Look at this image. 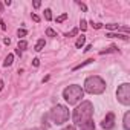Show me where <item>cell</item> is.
I'll list each match as a JSON object with an SVG mask.
<instances>
[{"label":"cell","mask_w":130,"mask_h":130,"mask_svg":"<svg viewBox=\"0 0 130 130\" xmlns=\"http://www.w3.org/2000/svg\"><path fill=\"white\" fill-rule=\"evenodd\" d=\"M84 92L90 93V95H100L106 90V81L98 77V75H92V77H87L86 81H84V87H83Z\"/></svg>","instance_id":"2"},{"label":"cell","mask_w":130,"mask_h":130,"mask_svg":"<svg viewBox=\"0 0 130 130\" xmlns=\"http://www.w3.org/2000/svg\"><path fill=\"white\" fill-rule=\"evenodd\" d=\"M84 43H86V37H84V35H80V37L77 38V41H75V47L81 49V47L84 46Z\"/></svg>","instance_id":"9"},{"label":"cell","mask_w":130,"mask_h":130,"mask_svg":"<svg viewBox=\"0 0 130 130\" xmlns=\"http://www.w3.org/2000/svg\"><path fill=\"white\" fill-rule=\"evenodd\" d=\"M32 20H34V22H40V17L35 15V14H32Z\"/></svg>","instance_id":"26"},{"label":"cell","mask_w":130,"mask_h":130,"mask_svg":"<svg viewBox=\"0 0 130 130\" xmlns=\"http://www.w3.org/2000/svg\"><path fill=\"white\" fill-rule=\"evenodd\" d=\"M61 130H77L74 125H68V127H64V128H61Z\"/></svg>","instance_id":"25"},{"label":"cell","mask_w":130,"mask_h":130,"mask_svg":"<svg viewBox=\"0 0 130 130\" xmlns=\"http://www.w3.org/2000/svg\"><path fill=\"white\" fill-rule=\"evenodd\" d=\"M77 34H78V29L75 28V29H72L71 32H68V34H66V37H74V35H77Z\"/></svg>","instance_id":"21"},{"label":"cell","mask_w":130,"mask_h":130,"mask_svg":"<svg viewBox=\"0 0 130 130\" xmlns=\"http://www.w3.org/2000/svg\"><path fill=\"white\" fill-rule=\"evenodd\" d=\"M3 87H5V84H3V80H0V90H3Z\"/></svg>","instance_id":"29"},{"label":"cell","mask_w":130,"mask_h":130,"mask_svg":"<svg viewBox=\"0 0 130 130\" xmlns=\"http://www.w3.org/2000/svg\"><path fill=\"white\" fill-rule=\"evenodd\" d=\"M92 116H93V104L90 101H81V104H78L72 113V119L77 127H81L86 122L92 121Z\"/></svg>","instance_id":"1"},{"label":"cell","mask_w":130,"mask_h":130,"mask_svg":"<svg viewBox=\"0 0 130 130\" xmlns=\"http://www.w3.org/2000/svg\"><path fill=\"white\" fill-rule=\"evenodd\" d=\"M26 34H28L26 29H19V31H17V35H19V37H25Z\"/></svg>","instance_id":"20"},{"label":"cell","mask_w":130,"mask_h":130,"mask_svg":"<svg viewBox=\"0 0 130 130\" xmlns=\"http://www.w3.org/2000/svg\"><path fill=\"white\" fill-rule=\"evenodd\" d=\"M122 127H124V130H130V112H128V110L124 113V118H122Z\"/></svg>","instance_id":"7"},{"label":"cell","mask_w":130,"mask_h":130,"mask_svg":"<svg viewBox=\"0 0 130 130\" xmlns=\"http://www.w3.org/2000/svg\"><path fill=\"white\" fill-rule=\"evenodd\" d=\"M116 98L121 104L128 106L130 104V84L128 83H122L118 90H116Z\"/></svg>","instance_id":"5"},{"label":"cell","mask_w":130,"mask_h":130,"mask_svg":"<svg viewBox=\"0 0 130 130\" xmlns=\"http://www.w3.org/2000/svg\"><path fill=\"white\" fill-rule=\"evenodd\" d=\"M31 130H44V128H41V127H35V128H31Z\"/></svg>","instance_id":"32"},{"label":"cell","mask_w":130,"mask_h":130,"mask_svg":"<svg viewBox=\"0 0 130 130\" xmlns=\"http://www.w3.org/2000/svg\"><path fill=\"white\" fill-rule=\"evenodd\" d=\"M106 37H118V38H121V40H124V41H128V35L127 34H112V32H109Z\"/></svg>","instance_id":"8"},{"label":"cell","mask_w":130,"mask_h":130,"mask_svg":"<svg viewBox=\"0 0 130 130\" xmlns=\"http://www.w3.org/2000/svg\"><path fill=\"white\" fill-rule=\"evenodd\" d=\"M44 44H46V41H44V38H40V40L37 41V44H35V51H37V52H40V51H43V47H44Z\"/></svg>","instance_id":"12"},{"label":"cell","mask_w":130,"mask_h":130,"mask_svg":"<svg viewBox=\"0 0 130 130\" xmlns=\"http://www.w3.org/2000/svg\"><path fill=\"white\" fill-rule=\"evenodd\" d=\"M0 25H2V29H3V31L6 29V25H5V22H3V20H0Z\"/></svg>","instance_id":"27"},{"label":"cell","mask_w":130,"mask_h":130,"mask_svg":"<svg viewBox=\"0 0 130 130\" xmlns=\"http://www.w3.org/2000/svg\"><path fill=\"white\" fill-rule=\"evenodd\" d=\"M101 127L106 128V130H112V128L115 127V115H113L112 112H109V113L106 115V118H104L103 122H101Z\"/></svg>","instance_id":"6"},{"label":"cell","mask_w":130,"mask_h":130,"mask_svg":"<svg viewBox=\"0 0 130 130\" xmlns=\"http://www.w3.org/2000/svg\"><path fill=\"white\" fill-rule=\"evenodd\" d=\"M92 61H93L92 58H89V60H86V61H83L81 64H78V66H75V68H74V71H78V69H81V68H84V66H87V64H90Z\"/></svg>","instance_id":"14"},{"label":"cell","mask_w":130,"mask_h":130,"mask_svg":"<svg viewBox=\"0 0 130 130\" xmlns=\"http://www.w3.org/2000/svg\"><path fill=\"white\" fill-rule=\"evenodd\" d=\"M80 130H95V122H93V119L89 121V122H86L84 125H81Z\"/></svg>","instance_id":"10"},{"label":"cell","mask_w":130,"mask_h":130,"mask_svg":"<svg viewBox=\"0 0 130 130\" xmlns=\"http://www.w3.org/2000/svg\"><path fill=\"white\" fill-rule=\"evenodd\" d=\"M26 47H28V41H25V40H20V41H19V44H17V49H19L20 52H23Z\"/></svg>","instance_id":"13"},{"label":"cell","mask_w":130,"mask_h":130,"mask_svg":"<svg viewBox=\"0 0 130 130\" xmlns=\"http://www.w3.org/2000/svg\"><path fill=\"white\" fill-rule=\"evenodd\" d=\"M40 6H41L40 2H34V8H40Z\"/></svg>","instance_id":"28"},{"label":"cell","mask_w":130,"mask_h":130,"mask_svg":"<svg viewBox=\"0 0 130 130\" xmlns=\"http://www.w3.org/2000/svg\"><path fill=\"white\" fill-rule=\"evenodd\" d=\"M44 19L49 22V20H52V11L51 9H44Z\"/></svg>","instance_id":"16"},{"label":"cell","mask_w":130,"mask_h":130,"mask_svg":"<svg viewBox=\"0 0 130 130\" xmlns=\"http://www.w3.org/2000/svg\"><path fill=\"white\" fill-rule=\"evenodd\" d=\"M46 35H47V37H52V38H54V37H57V32H55V31H54L52 28H47V29H46Z\"/></svg>","instance_id":"15"},{"label":"cell","mask_w":130,"mask_h":130,"mask_svg":"<svg viewBox=\"0 0 130 130\" xmlns=\"http://www.w3.org/2000/svg\"><path fill=\"white\" fill-rule=\"evenodd\" d=\"M66 19H68V14H61L60 17H57V23H63Z\"/></svg>","instance_id":"18"},{"label":"cell","mask_w":130,"mask_h":130,"mask_svg":"<svg viewBox=\"0 0 130 130\" xmlns=\"http://www.w3.org/2000/svg\"><path fill=\"white\" fill-rule=\"evenodd\" d=\"M12 63H14V55H12V54H8V57H6L5 61H3V66L8 68V66H11Z\"/></svg>","instance_id":"11"},{"label":"cell","mask_w":130,"mask_h":130,"mask_svg":"<svg viewBox=\"0 0 130 130\" xmlns=\"http://www.w3.org/2000/svg\"><path fill=\"white\" fill-rule=\"evenodd\" d=\"M78 6H80V8H81L83 11H87V6H86L84 3H81V2H78Z\"/></svg>","instance_id":"23"},{"label":"cell","mask_w":130,"mask_h":130,"mask_svg":"<svg viewBox=\"0 0 130 130\" xmlns=\"http://www.w3.org/2000/svg\"><path fill=\"white\" fill-rule=\"evenodd\" d=\"M109 52H118V49H116L115 46H112V47H109V49H106V51H101L100 54H101V55H104V54H109Z\"/></svg>","instance_id":"17"},{"label":"cell","mask_w":130,"mask_h":130,"mask_svg":"<svg viewBox=\"0 0 130 130\" xmlns=\"http://www.w3.org/2000/svg\"><path fill=\"white\" fill-rule=\"evenodd\" d=\"M92 26H93L95 29H100V28H103V25H101V23H93V22H92Z\"/></svg>","instance_id":"24"},{"label":"cell","mask_w":130,"mask_h":130,"mask_svg":"<svg viewBox=\"0 0 130 130\" xmlns=\"http://www.w3.org/2000/svg\"><path fill=\"white\" fill-rule=\"evenodd\" d=\"M32 64H34L35 68H38V66H40V60H38V58H34V60H32Z\"/></svg>","instance_id":"22"},{"label":"cell","mask_w":130,"mask_h":130,"mask_svg":"<svg viewBox=\"0 0 130 130\" xmlns=\"http://www.w3.org/2000/svg\"><path fill=\"white\" fill-rule=\"evenodd\" d=\"M3 43H5V44H9V43H11V40H9V38H5V40H3Z\"/></svg>","instance_id":"30"},{"label":"cell","mask_w":130,"mask_h":130,"mask_svg":"<svg viewBox=\"0 0 130 130\" xmlns=\"http://www.w3.org/2000/svg\"><path fill=\"white\" fill-rule=\"evenodd\" d=\"M83 96H84V90H83L81 86H77V84H71V86H68L63 90L64 101H66L68 104H71V106H74L78 101H81Z\"/></svg>","instance_id":"3"},{"label":"cell","mask_w":130,"mask_h":130,"mask_svg":"<svg viewBox=\"0 0 130 130\" xmlns=\"http://www.w3.org/2000/svg\"><path fill=\"white\" fill-rule=\"evenodd\" d=\"M49 116H51V119H52V122H54V124L61 125V124H64V122L69 119L71 113H69V109H68L66 106H63V104H57V106H54V107H52V110L49 112Z\"/></svg>","instance_id":"4"},{"label":"cell","mask_w":130,"mask_h":130,"mask_svg":"<svg viewBox=\"0 0 130 130\" xmlns=\"http://www.w3.org/2000/svg\"><path fill=\"white\" fill-rule=\"evenodd\" d=\"M80 28H81V31H86L87 29V22L86 20H81L80 22Z\"/></svg>","instance_id":"19"},{"label":"cell","mask_w":130,"mask_h":130,"mask_svg":"<svg viewBox=\"0 0 130 130\" xmlns=\"http://www.w3.org/2000/svg\"><path fill=\"white\" fill-rule=\"evenodd\" d=\"M0 12H3V3L0 2Z\"/></svg>","instance_id":"31"}]
</instances>
